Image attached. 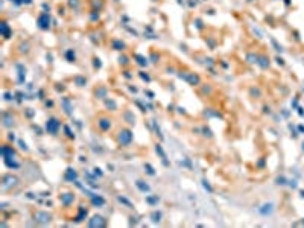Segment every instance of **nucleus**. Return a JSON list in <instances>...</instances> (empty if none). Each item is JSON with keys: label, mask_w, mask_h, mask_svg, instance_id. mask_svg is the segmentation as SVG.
<instances>
[{"label": "nucleus", "mask_w": 304, "mask_h": 228, "mask_svg": "<svg viewBox=\"0 0 304 228\" xmlns=\"http://www.w3.org/2000/svg\"><path fill=\"white\" fill-rule=\"evenodd\" d=\"M122 134H123V135H120V141H122V143H125V145H126V143H129L131 139H132L131 132H129V131H123Z\"/></svg>", "instance_id": "nucleus-3"}, {"label": "nucleus", "mask_w": 304, "mask_h": 228, "mask_svg": "<svg viewBox=\"0 0 304 228\" xmlns=\"http://www.w3.org/2000/svg\"><path fill=\"white\" fill-rule=\"evenodd\" d=\"M58 126H59V123L56 122L55 119H52V120L47 122V129H49L50 132H53V134H55L56 131H58Z\"/></svg>", "instance_id": "nucleus-2"}, {"label": "nucleus", "mask_w": 304, "mask_h": 228, "mask_svg": "<svg viewBox=\"0 0 304 228\" xmlns=\"http://www.w3.org/2000/svg\"><path fill=\"white\" fill-rule=\"evenodd\" d=\"M38 25H40V27H43V29H46L47 25H49V15H47V14L40 15V18H38Z\"/></svg>", "instance_id": "nucleus-1"}, {"label": "nucleus", "mask_w": 304, "mask_h": 228, "mask_svg": "<svg viewBox=\"0 0 304 228\" xmlns=\"http://www.w3.org/2000/svg\"><path fill=\"white\" fill-rule=\"evenodd\" d=\"M93 202H94V204H99V205H102V204H103V199H102V198H93Z\"/></svg>", "instance_id": "nucleus-6"}, {"label": "nucleus", "mask_w": 304, "mask_h": 228, "mask_svg": "<svg viewBox=\"0 0 304 228\" xmlns=\"http://www.w3.org/2000/svg\"><path fill=\"white\" fill-rule=\"evenodd\" d=\"M101 219H102V217H101V216H97V221L90 222V225H96V224H97V225H103V222H101Z\"/></svg>", "instance_id": "nucleus-5"}, {"label": "nucleus", "mask_w": 304, "mask_h": 228, "mask_svg": "<svg viewBox=\"0 0 304 228\" xmlns=\"http://www.w3.org/2000/svg\"><path fill=\"white\" fill-rule=\"evenodd\" d=\"M108 120H101V123H99V125H101V128L102 129H107L108 126H110V123H107Z\"/></svg>", "instance_id": "nucleus-4"}]
</instances>
